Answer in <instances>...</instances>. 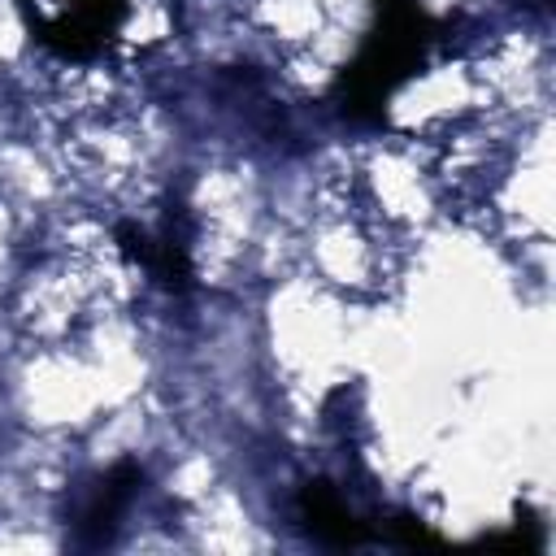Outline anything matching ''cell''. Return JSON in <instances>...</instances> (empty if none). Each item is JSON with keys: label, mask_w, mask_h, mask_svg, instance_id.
<instances>
[{"label": "cell", "mask_w": 556, "mask_h": 556, "mask_svg": "<svg viewBox=\"0 0 556 556\" xmlns=\"http://www.w3.org/2000/svg\"><path fill=\"white\" fill-rule=\"evenodd\" d=\"M473 547H486V552H543V526L534 521L530 508H517V521L508 530H491V534H478Z\"/></svg>", "instance_id": "8992f818"}, {"label": "cell", "mask_w": 556, "mask_h": 556, "mask_svg": "<svg viewBox=\"0 0 556 556\" xmlns=\"http://www.w3.org/2000/svg\"><path fill=\"white\" fill-rule=\"evenodd\" d=\"M295 521H300V530L308 539H317L326 547H361V543L374 539V526L326 478L300 482V491H295Z\"/></svg>", "instance_id": "5b68a950"}, {"label": "cell", "mask_w": 556, "mask_h": 556, "mask_svg": "<svg viewBox=\"0 0 556 556\" xmlns=\"http://www.w3.org/2000/svg\"><path fill=\"white\" fill-rule=\"evenodd\" d=\"M26 30L39 48H48L61 61H91L100 56L126 26L130 0H65L52 13L22 9Z\"/></svg>", "instance_id": "3957f363"}, {"label": "cell", "mask_w": 556, "mask_h": 556, "mask_svg": "<svg viewBox=\"0 0 556 556\" xmlns=\"http://www.w3.org/2000/svg\"><path fill=\"white\" fill-rule=\"evenodd\" d=\"M113 243L122 252V261L139 265L161 291L169 295H187L195 287V265H191V222L182 204H169L161 213L156 226H139V222H117L113 226Z\"/></svg>", "instance_id": "7a4b0ae2"}, {"label": "cell", "mask_w": 556, "mask_h": 556, "mask_svg": "<svg viewBox=\"0 0 556 556\" xmlns=\"http://www.w3.org/2000/svg\"><path fill=\"white\" fill-rule=\"evenodd\" d=\"M439 30V17L421 0H369V26L330 83L334 109L348 122H382L395 91L426 70Z\"/></svg>", "instance_id": "6da1fadb"}, {"label": "cell", "mask_w": 556, "mask_h": 556, "mask_svg": "<svg viewBox=\"0 0 556 556\" xmlns=\"http://www.w3.org/2000/svg\"><path fill=\"white\" fill-rule=\"evenodd\" d=\"M387 543H395V547H439L443 539L421 521V517H413V513H391V521L378 530Z\"/></svg>", "instance_id": "52a82bcc"}, {"label": "cell", "mask_w": 556, "mask_h": 556, "mask_svg": "<svg viewBox=\"0 0 556 556\" xmlns=\"http://www.w3.org/2000/svg\"><path fill=\"white\" fill-rule=\"evenodd\" d=\"M139 486H143V465L139 460H113L104 473H96L87 486H83V495H78V504H74V543L78 547H104V543H113L117 539V530H122V517H126V508H130V500L139 495Z\"/></svg>", "instance_id": "277c9868"}]
</instances>
